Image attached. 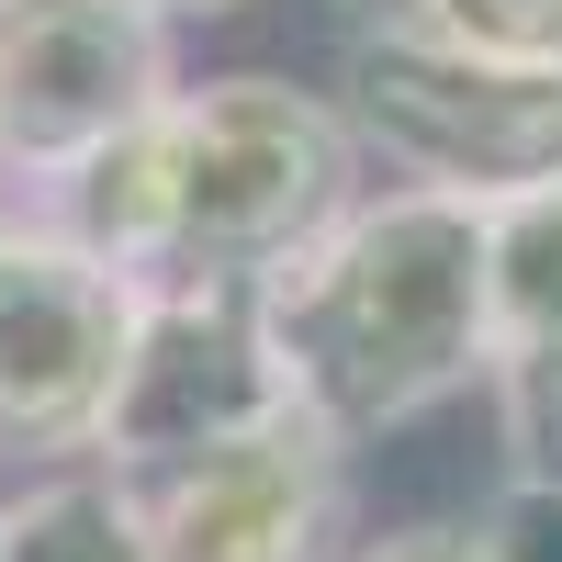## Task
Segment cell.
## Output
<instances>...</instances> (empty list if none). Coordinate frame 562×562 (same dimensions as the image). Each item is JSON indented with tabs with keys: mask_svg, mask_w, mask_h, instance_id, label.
I'll return each instance as SVG.
<instances>
[{
	"mask_svg": "<svg viewBox=\"0 0 562 562\" xmlns=\"http://www.w3.org/2000/svg\"><path fill=\"white\" fill-rule=\"evenodd\" d=\"M293 394L349 450L439 416L461 383L495 371L484 315V214L439 192H360L304 259L259 281Z\"/></svg>",
	"mask_w": 562,
	"mask_h": 562,
	"instance_id": "obj_1",
	"label": "cell"
},
{
	"mask_svg": "<svg viewBox=\"0 0 562 562\" xmlns=\"http://www.w3.org/2000/svg\"><path fill=\"white\" fill-rule=\"evenodd\" d=\"M360 203V135L326 90H293L270 68L203 79L158 113V259L169 281H270Z\"/></svg>",
	"mask_w": 562,
	"mask_h": 562,
	"instance_id": "obj_2",
	"label": "cell"
},
{
	"mask_svg": "<svg viewBox=\"0 0 562 562\" xmlns=\"http://www.w3.org/2000/svg\"><path fill=\"white\" fill-rule=\"evenodd\" d=\"M338 124L360 135V158L394 169V192H439L473 214L562 180V68L473 57V45H439L405 23L349 34Z\"/></svg>",
	"mask_w": 562,
	"mask_h": 562,
	"instance_id": "obj_3",
	"label": "cell"
},
{
	"mask_svg": "<svg viewBox=\"0 0 562 562\" xmlns=\"http://www.w3.org/2000/svg\"><path fill=\"white\" fill-rule=\"evenodd\" d=\"M281 405H304V394H293V360L270 338L259 281H169V293L135 304V349H124L102 439H90V473L158 484L180 461L270 428Z\"/></svg>",
	"mask_w": 562,
	"mask_h": 562,
	"instance_id": "obj_4",
	"label": "cell"
},
{
	"mask_svg": "<svg viewBox=\"0 0 562 562\" xmlns=\"http://www.w3.org/2000/svg\"><path fill=\"white\" fill-rule=\"evenodd\" d=\"M135 281L79 259L34 203H0V450L90 461L135 349Z\"/></svg>",
	"mask_w": 562,
	"mask_h": 562,
	"instance_id": "obj_5",
	"label": "cell"
},
{
	"mask_svg": "<svg viewBox=\"0 0 562 562\" xmlns=\"http://www.w3.org/2000/svg\"><path fill=\"white\" fill-rule=\"evenodd\" d=\"M180 45L147 0H0V180H68L180 102Z\"/></svg>",
	"mask_w": 562,
	"mask_h": 562,
	"instance_id": "obj_6",
	"label": "cell"
},
{
	"mask_svg": "<svg viewBox=\"0 0 562 562\" xmlns=\"http://www.w3.org/2000/svg\"><path fill=\"white\" fill-rule=\"evenodd\" d=\"M124 495L147 506L158 562H349L360 551V473L315 405H281L270 428Z\"/></svg>",
	"mask_w": 562,
	"mask_h": 562,
	"instance_id": "obj_7",
	"label": "cell"
},
{
	"mask_svg": "<svg viewBox=\"0 0 562 562\" xmlns=\"http://www.w3.org/2000/svg\"><path fill=\"white\" fill-rule=\"evenodd\" d=\"M0 562H158V529L113 473H34L23 495H0Z\"/></svg>",
	"mask_w": 562,
	"mask_h": 562,
	"instance_id": "obj_8",
	"label": "cell"
},
{
	"mask_svg": "<svg viewBox=\"0 0 562 562\" xmlns=\"http://www.w3.org/2000/svg\"><path fill=\"white\" fill-rule=\"evenodd\" d=\"M484 315L506 349H562V180L484 203Z\"/></svg>",
	"mask_w": 562,
	"mask_h": 562,
	"instance_id": "obj_9",
	"label": "cell"
},
{
	"mask_svg": "<svg viewBox=\"0 0 562 562\" xmlns=\"http://www.w3.org/2000/svg\"><path fill=\"white\" fill-rule=\"evenodd\" d=\"M495 394V461L529 506H562V349H506L484 371Z\"/></svg>",
	"mask_w": 562,
	"mask_h": 562,
	"instance_id": "obj_10",
	"label": "cell"
},
{
	"mask_svg": "<svg viewBox=\"0 0 562 562\" xmlns=\"http://www.w3.org/2000/svg\"><path fill=\"white\" fill-rule=\"evenodd\" d=\"M394 23L439 34V45H473V57L562 68V0H394Z\"/></svg>",
	"mask_w": 562,
	"mask_h": 562,
	"instance_id": "obj_11",
	"label": "cell"
},
{
	"mask_svg": "<svg viewBox=\"0 0 562 562\" xmlns=\"http://www.w3.org/2000/svg\"><path fill=\"white\" fill-rule=\"evenodd\" d=\"M349 562H518L495 529H473V518H416V529H383V540H360Z\"/></svg>",
	"mask_w": 562,
	"mask_h": 562,
	"instance_id": "obj_12",
	"label": "cell"
},
{
	"mask_svg": "<svg viewBox=\"0 0 562 562\" xmlns=\"http://www.w3.org/2000/svg\"><path fill=\"white\" fill-rule=\"evenodd\" d=\"M158 23H225V12H248V0H147Z\"/></svg>",
	"mask_w": 562,
	"mask_h": 562,
	"instance_id": "obj_13",
	"label": "cell"
}]
</instances>
